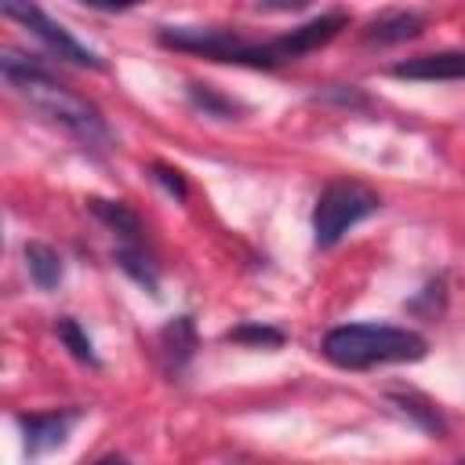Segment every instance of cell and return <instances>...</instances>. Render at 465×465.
<instances>
[{
    "label": "cell",
    "instance_id": "obj_1",
    "mask_svg": "<svg viewBox=\"0 0 465 465\" xmlns=\"http://www.w3.org/2000/svg\"><path fill=\"white\" fill-rule=\"evenodd\" d=\"M0 73L15 87V94L29 102V109L36 116L62 127L84 149H109L113 145V131H109L102 109L91 98L65 87L62 80H54V73L47 65H40L36 58L18 54V51H4L0 54Z\"/></svg>",
    "mask_w": 465,
    "mask_h": 465
},
{
    "label": "cell",
    "instance_id": "obj_2",
    "mask_svg": "<svg viewBox=\"0 0 465 465\" xmlns=\"http://www.w3.org/2000/svg\"><path fill=\"white\" fill-rule=\"evenodd\" d=\"M327 363L341 371H367L381 363H418L429 356V338L396 323H338L320 338Z\"/></svg>",
    "mask_w": 465,
    "mask_h": 465
},
{
    "label": "cell",
    "instance_id": "obj_3",
    "mask_svg": "<svg viewBox=\"0 0 465 465\" xmlns=\"http://www.w3.org/2000/svg\"><path fill=\"white\" fill-rule=\"evenodd\" d=\"M156 44L167 51H189L203 54L211 62L247 65V69H280L287 62H298L291 29L272 40H251L236 29H203V25H160Z\"/></svg>",
    "mask_w": 465,
    "mask_h": 465
},
{
    "label": "cell",
    "instance_id": "obj_4",
    "mask_svg": "<svg viewBox=\"0 0 465 465\" xmlns=\"http://www.w3.org/2000/svg\"><path fill=\"white\" fill-rule=\"evenodd\" d=\"M381 211V196L356 182V178H338V182H327L312 203V243L320 251H331L341 243V236L367 222L371 214Z\"/></svg>",
    "mask_w": 465,
    "mask_h": 465
},
{
    "label": "cell",
    "instance_id": "obj_5",
    "mask_svg": "<svg viewBox=\"0 0 465 465\" xmlns=\"http://www.w3.org/2000/svg\"><path fill=\"white\" fill-rule=\"evenodd\" d=\"M0 7H4V15H7L11 22L25 25L54 58H62V62H69V65H80V69H105V62H102L87 44H80L62 22H54L36 0H0Z\"/></svg>",
    "mask_w": 465,
    "mask_h": 465
},
{
    "label": "cell",
    "instance_id": "obj_6",
    "mask_svg": "<svg viewBox=\"0 0 465 465\" xmlns=\"http://www.w3.org/2000/svg\"><path fill=\"white\" fill-rule=\"evenodd\" d=\"M196 349H200V334H196V320L189 312L167 320L160 327V334H156V356H160V367H163V374L171 381H182L185 378Z\"/></svg>",
    "mask_w": 465,
    "mask_h": 465
},
{
    "label": "cell",
    "instance_id": "obj_7",
    "mask_svg": "<svg viewBox=\"0 0 465 465\" xmlns=\"http://www.w3.org/2000/svg\"><path fill=\"white\" fill-rule=\"evenodd\" d=\"M80 411L69 407V411H44V414H15V425L22 429V443H25V454L29 458H40L54 447L65 443V436L73 432Z\"/></svg>",
    "mask_w": 465,
    "mask_h": 465
},
{
    "label": "cell",
    "instance_id": "obj_8",
    "mask_svg": "<svg viewBox=\"0 0 465 465\" xmlns=\"http://www.w3.org/2000/svg\"><path fill=\"white\" fill-rule=\"evenodd\" d=\"M396 80H465V51H432V54H414L403 58L389 69Z\"/></svg>",
    "mask_w": 465,
    "mask_h": 465
},
{
    "label": "cell",
    "instance_id": "obj_9",
    "mask_svg": "<svg viewBox=\"0 0 465 465\" xmlns=\"http://www.w3.org/2000/svg\"><path fill=\"white\" fill-rule=\"evenodd\" d=\"M421 33H425V15H418V11H381L378 18H371L363 25V44L392 47V44H407Z\"/></svg>",
    "mask_w": 465,
    "mask_h": 465
},
{
    "label": "cell",
    "instance_id": "obj_10",
    "mask_svg": "<svg viewBox=\"0 0 465 465\" xmlns=\"http://www.w3.org/2000/svg\"><path fill=\"white\" fill-rule=\"evenodd\" d=\"M87 211L116 236V243H145V225L134 207L124 200H105V196H87Z\"/></svg>",
    "mask_w": 465,
    "mask_h": 465
},
{
    "label": "cell",
    "instance_id": "obj_11",
    "mask_svg": "<svg viewBox=\"0 0 465 465\" xmlns=\"http://www.w3.org/2000/svg\"><path fill=\"white\" fill-rule=\"evenodd\" d=\"M389 403L403 414V418H411L421 432H429L432 440H447V432H450V425H447V418H443V411L429 400V396H421V392H414V389H396V392H389Z\"/></svg>",
    "mask_w": 465,
    "mask_h": 465
},
{
    "label": "cell",
    "instance_id": "obj_12",
    "mask_svg": "<svg viewBox=\"0 0 465 465\" xmlns=\"http://www.w3.org/2000/svg\"><path fill=\"white\" fill-rule=\"evenodd\" d=\"M113 262H116V269H120L127 280H134L142 291H149L153 298L160 294V269H156L153 254L145 251V243H116Z\"/></svg>",
    "mask_w": 465,
    "mask_h": 465
},
{
    "label": "cell",
    "instance_id": "obj_13",
    "mask_svg": "<svg viewBox=\"0 0 465 465\" xmlns=\"http://www.w3.org/2000/svg\"><path fill=\"white\" fill-rule=\"evenodd\" d=\"M22 258H25V272L29 280L40 287V291H54L65 276V258L51 247V243H40V240H29L22 247Z\"/></svg>",
    "mask_w": 465,
    "mask_h": 465
},
{
    "label": "cell",
    "instance_id": "obj_14",
    "mask_svg": "<svg viewBox=\"0 0 465 465\" xmlns=\"http://www.w3.org/2000/svg\"><path fill=\"white\" fill-rule=\"evenodd\" d=\"M185 98H189V105H193L196 113L214 116V120H240V116H243V105H240L232 94H222V91L211 87V84L189 80V84H185Z\"/></svg>",
    "mask_w": 465,
    "mask_h": 465
},
{
    "label": "cell",
    "instance_id": "obj_15",
    "mask_svg": "<svg viewBox=\"0 0 465 465\" xmlns=\"http://www.w3.org/2000/svg\"><path fill=\"white\" fill-rule=\"evenodd\" d=\"M54 334H58V341L65 345V352H69L76 363H84V367H102V360H98V352H94V341H91V334L76 323V316H58V320H54Z\"/></svg>",
    "mask_w": 465,
    "mask_h": 465
},
{
    "label": "cell",
    "instance_id": "obj_16",
    "mask_svg": "<svg viewBox=\"0 0 465 465\" xmlns=\"http://www.w3.org/2000/svg\"><path fill=\"white\" fill-rule=\"evenodd\" d=\"M225 341H236V345H251V349H280L287 341V334L272 323H240L232 331H225Z\"/></svg>",
    "mask_w": 465,
    "mask_h": 465
},
{
    "label": "cell",
    "instance_id": "obj_17",
    "mask_svg": "<svg viewBox=\"0 0 465 465\" xmlns=\"http://www.w3.org/2000/svg\"><path fill=\"white\" fill-rule=\"evenodd\" d=\"M149 171H153V182H160L174 200H185V196H189V182H185V174H182L178 167H171V163H160V160H156Z\"/></svg>",
    "mask_w": 465,
    "mask_h": 465
},
{
    "label": "cell",
    "instance_id": "obj_18",
    "mask_svg": "<svg viewBox=\"0 0 465 465\" xmlns=\"http://www.w3.org/2000/svg\"><path fill=\"white\" fill-rule=\"evenodd\" d=\"M76 4H84V7H94V11H109V15H120V11H131V7H138V4H145V0H76Z\"/></svg>",
    "mask_w": 465,
    "mask_h": 465
},
{
    "label": "cell",
    "instance_id": "obj_19",
    "mask_svg": "<svg viewBox=\"0 0 465 465\" xmlns=\"http://www.w3.org/2000/svg\"><path fill=\"white\" fill-rule=\"evenodd\" d=\"M323 98L327 102H341V105H367V98L360 91H345V87H327Z\"/></svg>",
    "mask_w": 465,
    "mask_h": 465
},
{
    "label": "cell",
    "instance_id": "obj_20",
    "mask_svg": "<svg viewBox=\"0 0 465 465\" xmlns=\"http://www.w3.org/2000/svg\"><path fill=\"white\" fill-rule=\"evenodd\" d=\"M309 0H258V7L265 11H291V7H305Z\"/></svg>",
    "mask_w": 465,
    "mask_h": 465
}]
</instances>
